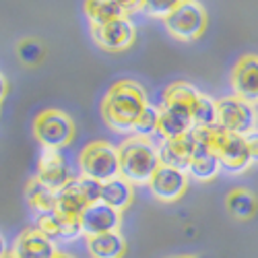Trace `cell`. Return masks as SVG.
<instances>
[{"mask_svg":"<svg viewBox=\"0 0 258 258\" xmlns=\"http://www.w3.org/2000/svg\"><path fill=\"white\" fill-rule=\"evenodd\" d=\"M147 93L137 81L124 79L112 85L101 101V116L114 133H133L147 105Z\"/></svg>","mask_w":258,"mask_h":258,"instance_id":"cell-1","label":"cell"},{"mask_svg":"<svg viewBox=\"0 0 258 258\" xmlns=\"http://www.w3.org/2000/svg\"><path fill=\"white\" fill-rule=\"evenodd\" d=\"M159 167L157 147L151 139L131 137L118 145V171L120 178L133 186H145Z\"/></svg>","mask_w":258,"mask_h":258,"instance_id":"cell-2","label":"cell"},{"mask_svg":"<svg viewBox=\"0 0 258 258\" xmlns=\"http://www.w3.org/2000/svg\"><path fill=\"white\" fill-rule=\"evenodd\" d=\"M79 167L83 178L99 184L118 178V147L107 141H93L85 145L79 155Z\"/></svg>","mask_w":258,"mask_h":258,"instance_id":"cell-3","label":"cell"},{"mask_svg":"<svg viewBox=\"0 0 258 258\" xmlns=\"http://www.w3.org/2000/svg\"><path fill=\"white\" fill-rule=\"evenodd\" d=\"M101 184L89 178H71L56 192L54 213L62 217H81V213L89 205L99 201Z\"/></svg>","mask_w":258,"mask_h":258,"instance_id":"cell-4","label":"cell"},{"mask_svg":"<svg viewBox=\"0 0 258 258\" xmlns=\"http://www.w3.org/2000/svg\"><path fill=\"white\" fill-rule=\"evenodd\" d=\"M33 135L44 149H60L69 147L75 139V124L71 116L62 110H44L37 114L33 122Z\"/></svg>","mask_w":258,"mask_h":258,"instance_id":"cell-5","label":"cell"},{"mask_svg":"<svg viewBox=\"0 0 258 258\" xmlns=\"http://www.w3.org/2000/svg\"><path fill=\"white\" fill-rule=\"evenodd\" d=\"M211 151L217 155L219 167L231 171V174H242L252 165L244 137L225 133L217 124L211 128Z\"/></svg>","mask_w":258,"mask_h":258,"instance_id":"cell-6","label":"cell"},{"mask_svg":"<svg viewBox=\"0 0 258 258\" xmlns=\"http://www.w3.org/2000/svg\"><path fill=\"white\" fill-rule=\"evenodd\" d=\"M165 27L180 41H195L207 27V13L195 0H180L165 19Z\"/></svg>","mask_w":258,"mask_h":258,"instance_id":"cell-7","label":"cell"},{"mask_svg":"<svg viewBox=\"0 0 258 258\" xmlns=\"http://www.w3.org/2000/svg\"><path fill=\"white\" fill-rule=\"evenodd\" d=\"M215 110H217V126L223 128L225 133L246 137L248 133L254 131L256 126V107L246 103L240 97H221L215 101Z\"/></svg>","mask_w":258,"mask_h":258,"instance_id":"cell-8","label":"cell"},{"mask_svg":"<svg viewBox=\"0 0 258 258\" xmlns=\"http://www.w3.org/2000/svg\"><path fill=\"white\" fill-rule=\"evenodd\" d=\"M91 37L105 52H122L135 44L137 27L128 17H122V19L110 21V23H105V25L91 27Z\"/></svg>","mask_w":258,"mask_h":258,"instance_id":"cell-9","label":"cell"},{"mask_svg":"<svg viewBox=\"0 0 258 258\" xmlns=\"http://www.w3.org/2000/svg\"><path fill=\"white\" fill-rule=\"evenodd\" d=\"M147 186L151 188L153 197L157 201H161V203H176V201H180L186 195V190H188V174H186V171L176 169V167L159 165Z\"/></svg>","mask_w":258,"mask_h":258,"instance_id":"cell-10","label":"cell"},{"mask_svg":"<svg viewBox=\"0 0 258 258\" xmlns=\"http://www.w3.org/2000/svg\"><path fill=\"white\" fill-rule=\"evenodd\" d=\"M79 221H81L83 235L95 238V235H101V233L118 231L122 225V213H118L112 207H107L101 201H97L81 213Z\"/></svg>","mask_w":258,"mask_h":258,"instance_id":"cell-11","label":"cell"},{"mask_svg":"<svg viewBox=\"0 0 258 258\" xmlns=\"http://www.w3.org/2000/svg\"><path fill=\"white\" fill-rule=\"evenodd\" d=\"M231 87L235 97L250 105L258 103V56L246 54L238 60L231 71Z\"/></svg>","mask_w":258,"mask_h":258,"instance_id":"cell-12","label":"cell"},{"mask_svg":"<svg viewBox=\"0 0 258 258\" xmlns=\"http://www.w3.org/2000/svg\"><path fill=\"white\" fill-rule=\"evenodd\" d=\"M44 186H48L50 190L58 192L64 184L71 180V171L69 165L64 161L62 153L56 149H44L37 161V176H35Z\"/></svg>","mask_w":258,"mask_h":258,"instance_id":"cell-13","label":"cell"},{"mask_svg":"<svg viewBox=\"0 0 258 258\" xmlns=\"http://www.w3.org/2000/svg\"><path fill=\"white\" fill-rule=\"evenodd\" d=\"M11 252L15 254V258H54L58 254L56 244L50 242L46 235H41L35 227L21 231L15 238Z\"/></svg>","mask_w":258,"mask_h":258,"instance_id":"cell-14","label":"cell"},{"mask_svg":"<svg viewBox=\"0 0 258 258\" xmlns=\"http://www.w3.org/2000/svg\"><path fill=\"white\" fill-rule=\"evenodd\" d=\"M192 151H195V139H192L190 133L184 135V137H178V139H163L161 145L157 147L159 165H167V167H176L180 171H188Z\"/></svg>","mask_w":258,"mask_h":258,"instance_id":"cell-15","label":"cell"},{"mask_svg":"<svg viewBox=\"0 0 258 258\" xmlns=\"http://www.w3.org/2000/svg\"><path fill=\"white\" fill-rule=\"evenodd\" d=\"M195 122H192V112L182 110V107H169L161 105L159 107V124H157V133L163 139H178L188 135Z\"/></svg>","mask_w":258,"mask_h":258,"instance_id":"cell-16","label":"cell"},{"mask_svg":"<svg viewBox=\"0 0 258 258\" xmlns=\"http://www.w3.org/2000/svg\"><path fill=\"white\" fill-rule=\"evenodd\" d=\"M192 139H195V137H192ZM186 174H190L192 178L199 180V182H209V180H213L215 176L219 174V159H217V155H215L205 143H201L197 139H195V151H192V159L188 163Z\"/></svg>","mask_w":258,"mask_h":258,"instance_id":"cell-17","label":"cell"},{"mask_svg":"<svg viewBox=\"0 0 258 258\" xmlns=\"http://www.w3.org/2000/svg\"><path fill=\"white\" fill-rule=\"evenodd\" d=\"M135 199V188L133 184H128L126 180H122L120 176L110 180V182H105L101 184V192H99V201L107 207H112L114 211L122 213L126 211L128 207H131Z\"/></svg>","mask_w":258,"mask_h":258,"instance_id":"cell-18","label":"cell"},{"mask_svg":"<svg viewBox=\"0 0 258 258\" xmlns=\"http://www.w3.org/2000/svg\"><path fill=\"white\" fill-rule=\"evenodd\" d=\"M87 250L91 258H122L126 254V240L120 231L101 233L95 238H87Z\"/></svg>","mask_w":258,"mask_h":258,"instance_id":"cell-19","label":"cell"},{"mask_svg":"<svg viewBox=\"0 0 258 258\" xmlns=\"http://www.w3.org/2000/svg\"><path fill=\"white\" fill-rule=\"evenodd\" d=\"M85 15H87L91 27L105 25L110 21L128 17L126 5L116 3V0H93V3H85Z\"/></svg>","mask_w":258,"mask_h":258,"instance_id":"cell-20","label":"cell"},{"mask_svg":"<svg viewBox=\"0 0 258 258\" xmlns=\"http://www.w3.org/2000/svg\"><path fill=\"white\" fill-rule=\"evenodd\" d=\"M25 197H27V203L29 207L41 215V213H52L54 207H56V192L50 190L48 186H44L37 178H33L27 188H25Z\"/></svg>","mask_w":258,"mask_h":258,"instance_id":"cell-21","label":"cell"},{"mask_svg":"<svg viewBox=\"0 0 258 258\" xmlns=\"http://www.w3.org/2000/svg\"><path fill=\"white\" fill-rule=\"evenodd\" d=\"M227 211L233 215L235 219H250L256 213V197L246 188H235L227 195Z\"/></svg>","mask_w":258,"mask_h":258,"instance_id":"cell-22","label":"cell"},{"mask_svg":"<svg viewBox=\"0 0 258 258\" xmlns=\"http://www.w3.org/2000/svg\"><path fill=\"white\" fill-rule=\"evenodd\" d=\"M192 122L195 126H213L217 124V110H215V101L209 95L199 93L195 107H192Z\"/></svg>","mask_w":258,"mask_h":258,"instance_id":"cell-23","label":"cell"},{"mask_svg":"<svg viewBox=\"0 0 258 258\" xmlns=\"http://www.w3.org/2000/svg\"><path fill=\"white\" fill-rule=\"evenodd\" d=\"M157 124H159V107L147 103L145 110L141 112L133 133L135 137H145V139H151V135L157 133Z\"/></svg>","mask_w":258,"mask_h":258,"instance_id":"cell-24","label":"cell"},{"mask_svg":"<svg viewBox=\"0 0 258 258\" xmlns=\"http://www.w3.org/2000/svg\"><path fill=\"white\" fill-rule=\"evenodd\" d=\"M17 56L25 67H37L44 60V46L37 39H23L17 46Z\"/></svg>","mask_w":258,"mask_h":258,"instance_id":"cell-25","label":"cell"},{"mask_svg":"<svg viewBox=\"0 0 258 258\" xmlns=\"http://www.w3.org/2000/svg\"><path fill=\"white\" fill-rule=\"evenodd\" d=\"M35 229L41 233V235H46V238L50 242H58L60 240V227H58V217H56V213H41L37 215V219H35Z\"/></svg>","mask_w":258,"mask_h":258,"instance_id":"cell-26","label":"cell"},{"mask_svg":"<svg viewBox=\"0 0 258 258\" xmlns=\"http://www.w3.org/2000/svg\"><path fill=\"white\" fill-rule=\"evenodd\" d=\"M56 217H58V227H60V240H77L83 233L79 217H62V215H56Z\"/></svg>","mask_w":258,"mask_h":258,"instance_id":"cell-27","label":"cell"},{"mask_svg":"<svg viewBox=\"0 0 258 258\" xmlns=\"http://www.w3.org/2000/svg\"><path fill=\"white\" fill-rule=\"evenodd\" d=\"M174 7H176V3L171 0V3H163V0H151V3H141V11L145 13V15H149V17H155V19H167L169 17V13L174 11Z\"/></svg>","mask_w":258,"mask_h":258,"instance_id":"cell-28","label":"cell"},{"mask_svg":"<svg viewBox=\"0 0 258 258\" xmlns=\"http://www.w3.org/2000/svg\"><path fill=\"white\" fill-rule=\"evenodd\" d=\"M246 147H248V155H250V163H258V131H252L244 137Z\"/></svg>","mask_w":258,"mask_h":258,"instance_id":"cell-29","label":"cell"},{"mask_svg":"<svg viewBox=\"0 0 258 258\" xmlns=\"http://www.w3.org/2000/svg\"><path fill=\"white\" fill-rule=\"evenodd\" d=\"M7 91H9L7 79H5V75H3V73H0V103H3V99L7 97Z\"/></svg>","mask_w":258,"mask_h":258,"instance_id":"cell-30","label":"cell"},{"mask_svg":"<svg viewBox=\"0 0 258 258\" xmlns=\"http://www.w3.org/2000/svg\"><path fill=\"white\" fill-rule=\"evenodd\" d=\"M7 252H9V248H7V240H5V235L0 233V258H3Z\"/></svg>","mask_w":258,"mask_h":258,"instance_id":"cell-31","label":"cell"},{"mask_svg":"<svg viewBox=\"0 0 258 258\" xmlns=\"http://www.w3.org/2000/svg\"><path fill=\"white\" fill-rule=\"evenodd\" d=\"M54 258H75V256L73 254H67V252H58Z\"/></svg>","mask_w":258,"mask_h":258,"instance_id":"cell-32","label":"cell"},{"mask_svg":"<svg viewBox=\"0 0 258 258\" xmlns=\"http://www.w3.org/2000/svg\"><path fill=\"white\" fill-rule=\"evenodd\" d=\"M3 258H15V254H13V252H7V254H5Z\"/></svg>","mask_w":258,"mask_h":258,"instance_id":"cell-33","label":"cell"},{"mask_svg":"<svg viewBox=\"0 0 258 258\" xmlns=\"http://www.w3.org/2000/svg\"><path fill=\"white\" fill-rule=\"evenodd\" d=\"M178 258H197V256H178Z\"/></svg>","mask_w":258,"mask_h":258,"instance_id":"cell-34","label":"cell"},{"mask_svg":"<svg viewBox=\"0 0 258 258\" xmlns=\"http://www.w3.org/2000/svg\"><path fill=\"white\" fill-rule=\"evenodd\" d=\"M171 258H178V256H171Z\"/></svg>","mask_w":258,"mask_h":258,"instance_id":"cell-35","label":"cell"}]
</instances>
